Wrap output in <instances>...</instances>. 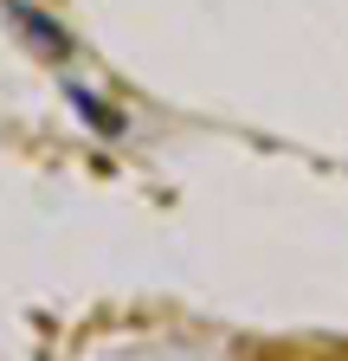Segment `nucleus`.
<instances>
[{"label":"nucleus","instance_id":"f257e3e1","mask_svg":"<svg viewBox=\"0 0 348 361\" xmlns=\"http://www.w3.org/2000/svg\"><path fill=\"white\" fill-rule=\"evenodd\" d=\"M13 20L26 26V39H46V59H58V52H65V32H58V26H46V20H39V13H26V7H13Z\"/></svg>","mask_w":348,"mask_h":361}]
</instances>
